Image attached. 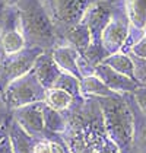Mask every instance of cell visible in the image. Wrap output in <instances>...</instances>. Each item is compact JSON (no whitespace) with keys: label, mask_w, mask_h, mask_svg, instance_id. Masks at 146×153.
<instances>
[{"label":"cell","mask_w":146,"mask_h":153,"mask_svg":"<svg viewBox=\"0 0 146 153\" xmlns=\"http://www.w3.org/2000/svg\"><path fill=\"white\" fill-rule=\"evenodd\" d=\"M67 128L61 137L72 153H121L111 141L97 96H77L63 111Z\"/></svg>","instance_id":"cell-1"},{"label":"cell","mask_w":146,"mask_h":153,"mask_svg":"<svg viewBox=\"0 0 146 153\" xmlns=\"http://www.w3.org/2000/svg\"><path fill=\"white\" fill-rule=\"evenodd\" d=\"M16 7L26 47H38L47 51L60 45L56 25L42 0H19Z\"/></svg>","instance_id":"cell-2"},{"label":"cell","mask_w":146,"mask_h":153,"mask_svg":"<svg viewBox=\"0 0 146 153\" xmlns=\"http://www.w3.org/2000/svg\"><path fill=\"white\" fill-rule=\"evenodd\" d=\"M97 98L104 115L108 137L121 153H132L134 141V114L130 102L124 94Z\"/></svg>","instance_id":"cell-3"},{"label":"cell","mask_w":146,"mask_h":153,"mask_svg":"<svg viewBox=\"0 0 146 153\" xmlns=\"http://www.w3.org/2000/svg\"><path fill=\"white\" fill-rule=\"evenodd\" d=\"M47 89L42 86L39 79L36 77L34 69L25 76L12 82L7 89L0 95L3 104L7 109H16L21 106L29 105L34 102H41L45 99Z\"/></svg>","instance_id":"cell-4"},{"label":"cell","mask_w":146,"mask_h":153,"mask_svg":"<svg viewBox=\"0 0 146 153\" xmlns=\"http://www.w3.org/2000/svg\"><path fill=\"white\" fill-rule=\"evenodd\" d=\"M44 4L56 25L59 39L64 41L66 32L83 21L91 0H44Z\"/></svg>","instance_id":"cell-5"},{"label":"cell","mask_w":146,"mask_h":153,"mask_svg":"<svg viewBox=\"0 0 146 153\" xmlns=\"http://www.w3.org/2000/svg\"><path fill=\"white\" fill-rule=\"evenodd\" d=\"M44 51L38 47H25L15 54H0V95L12 82L32 70L36 59Z\"/></svg>","instance_id":"cell-6"},{"label":"cell","mask_w":146,"mask_h":153,"mask_svg":"<svg viewBox=\"0 0 146 153\" xmlns=\"http://www.w3.org/2000/svg\"><path fill=\"white\" fill-rule=\"evenodd\" d=\"M44 105H45L44 101L34 102V104H29V105L12 109L10 112H12V117L34 139H36V140H56L60 134L47 131L45 126H44V115H42Z\"/></svg>","instance_id":"cell-7"},{"label":"cell","mask_w":146,"mask_h":153,"mask_svg":"<svg viewBox=\"0 0 146 153\" xmlns=\"http://www.w3.org/2000/svg\"><path fill=\"white\" fill-rule=\"evenodd\" d=\"M130 21L129 16L121 12H114L112 18L110 21V24L105 26L102 36H101V42L104 48L108 51V54H115L121 51L123 45L129 36L130 32Z\"/></svg>","instance_id":"cell-8"},{"label":"cell","mask_w":146,"mask_h":153,"mask_svg":"<svg viewBox=\"0 0 146 153\" xmlns=\"http://www.w3.org/2000/svg\"><path fill=\"white\" fill-rule=\"evenodd\" d=\"M114 9L110 6L107 1H98L95 4H91L85 18L82 22H85L91 31L92 35V44H102L101 42V36L105 29V26L110 24L111 18H112Z\"/></svg>","instance_id":"cell-9"},{"label":"cell","mask_w":146,"mask_h":153,"mask_svg":"<svg viewBox=\"0 0 146 153\" xmlns=\"http://www.w3.org/2000/svg\"><path fill=\"white\" fill-rule=\"evenodd\" d=\"M95 76H98L111 91L117 94H133L134 91L140 88V85L134 79L114 70L112 67H110L104 63L95 66Z\"/></svg>","instance_id":"cell-10"},{"label":"cell","mask_w":146,"mask_h":153,"mask_svg":"<svg viewBox=\"0 0 146 153\" xmlns=\"http://www.w3.org/2000/svg\"><path fill=\"white\" fill-rule=\"evenodd\" d=\"M34 71H35L36 77L39 79V82L42 83V86L45 89H51L54 86V83L57 82V79L60 77V74L63 73L61 69L57 66V63L54 61L53 50L44 51L36 59Z\"/></svg>","instance_id":"cell-11"},{"label":"cell","mask_w":146,"mask_h":153,"mask_svg":"<svg viewBox=\"0 0 146 153\" xmlns=\"http://www.w3.org/2000/svg\"><path fill=\"white\" fill-rule=\"evenodd\" d=\"M7 133L12 140L15 153H35L36 139H34L29 133L25 131L24 127L12 117V112H10L9 124H7Z\"/></svg>","instance_id":"cell-12"},{"label":"cell","mask_w":146,"mask_h":153,"mask_svg":"<svg viewBox=\"0 0 146 153\" xmlns=\"http://www.w3.org/2000/svg\"><path fill=\"white\" fill-rule=\"evenodd\" d=\"M80 53L74 47L66 44V45H59L53 50V57L54 61L57 63V66L61 69V71L73 74L74 77H77L79 80H82V76L77 69V59H79Z\"/></svg>","instance_id":"cell-13"},{"label":"cell","mask_w":146,"mask_h":153,"mask_svg":"<svg viewBox=\"0 0 146 153\" xmlns=\"http://www.w3.org/2000/svg\"><path fill=\"white\" fill-rule=\"evenodd\" d=\"M26 47L21 28H1L0 54H15Z\"/></svg>","instance_id":"cell-14"},{"label":"cell","mask_w":146,"mask_h":153,"mask_svg":"<svg viewBox=\"0 0 146 153\" xmlns=\"http://www.w3.org/2000/svg\"><path fill=\"white\" fill-rule=\"evenodd\" d=\"M64 42H67L69 45L76 48L80 54H83L92 44V35L88 25L85 22H80L72 26L64 35Z\"/></svg>","instance_id":"cell-15"},{"label":"cell","mask_w":146,"mask_h":153,"mask_svg":"<svg viewBox=\"0 0 146 153\" xmlns=\"http://www.w3.org/2000/svg\"><path fill=\"white\" fill-rule=\"evenodd\" d=\"M42 115H44V126H45L47 131L56 133V134H63L66 131L67 120H66L64 112L57 111L45 104L44 109H42Z\"/></svg>","instance_id":"cell-16"},{"label":"cell","mask_w":146,"mask_h":153,"mask_svg":"<svg viewBox=\"0 0 146 153\" xmlns=\"http://www.w3.org/2000/svg\"><path fill=\"white\" fill-rule=\"evenodd\" d=\"M80 92L83 96H112L117 92L111 91L98 76H88L80 80Z\"/></svg>","instance_id":"cell-17"},{"label":"cell","mask_w":146,"mask_h":153,"mask_svg":"<svg viewBox=\"0 0 146 153\" xmlns=\"http://www.w3.org/2000/svg\"><path fill=\"white\" fill-rule=\"evenodd\" d=\"M127 16L130 25L145 31L146 28V0H127Z\"/></svg>","instance_id":"cell-18"},{"label":"cell","mask_w":146,"mask_h":153,"mask_svg":"<svg viewBox=\"0 0 146 153\" xmlns=\"http://www.w3.org/2000/svg\"><path fill=\"white\" fill-rule=\"evenodd\" d=\"M102 63L110 66V67H112L114 70L120 71L123 74H126V76L134 79V66H133V60L130 57V54L115 53V54L108 56Z\"/></svg>","instance_id":"cell-19"},{"label":"cell","mask_w":146,"mask_h":153,"mask_svg":"<svg viewBox=\"0 0 146 153\" xmlns=\"http://www.w3.org/2000/svg\"><path fill=\"white\" fill-rule=\"evenodd\" d=\"M73 99H74V96L67 94L66 91L57 89V88H51V89H47L44 102L48 106H51V108L63 112V111H66L69 106L72 105Z\"/></svg>","instance_id":"cell-20"},{"label":"cell","mask_w":146,"mask_h":153,"mask_svg":"<svg viewBox=\"0 0 146 153\" xmlns=\"http://www.w3.org/2000/svg\"><path fill=\"white\" fill-rule=\"evenodd\" d=\"M53 88L63 89V91H66L67 94H70L74 98L82 95V92H80V80L77 77H74L73 74L64 73V71L60 74V77L57 79V82L54 83Z\"/></svg>","instance_id":"cell-21"},{"label":"cell","mask_w":146,"mask_h":153,"mask_svg":"<svg viewBox=\"0 0 146 153\" xmlns=\"http://www.w3.org/2000/svg\"><path fill=\"white\" fill-rule=\"evenodd\" d=\"M134 66V80L140 86H146V59L130 54Z\"/></svg>","instance_id":"cell-22"},{"label":"cell","mask_w":146,"mask_h":153,"mask_svg":"<svg viewBox=\"0 0 146 153\" xmlns=\"http://www.w3.org/2000/svg\"><path fill=\"white\" fill-rule=\"evenodd\" d=\"M77 69H79V73H80L82 79H83V77H88V76H94V74H95V66L86 59V57H83L82 54H80L79 59H77Z\"/></svg>","instance_id":"cell-23"},{"label":"cell","mask_w":146,"mask_h":153,"mask_svg":"<svg viewBox=\"0 0 146 153\" xmlns=\"http://www.w3.org/2000/svg\"><path fill=\"white\" fill-rule=\"evenodd\" d=\"M132 95H133L137 106L140 108V111L146 115V86H140V88H139L137 91H134Z\"/></svg>","instance_id":"cell-24"},{"label":"cell","mask_w":146,"mask_h":153,"mask_svg":"<svg viewBox=\"0 0 146 153\" xmlns=\"http://www.w3.org/2000/svg\"><path fill=\"white\" fill-rule=\"evenodd\" d=\"M129 54H134V56H137V57L146 59V34L134 44L133 48H132V51H130Z\"/></svg>","instance_id":"cell-25"},{"label":"cell","mask_w":146,"mask_h":153,"mask_svg":"<svg viewBox=\"0 0 146 153\" xmlns=\"http://www.w3.org/2000/svg\"><path fill=\"white\" fill-rule=\"evenodd\" d=\"M0 153H15L13 152L12 140L9 137V133L0 140Z\"/></svg>","instance_id":"cell-26"},{"label":"cell","mask_w":146,"mask_h":153,"mask_svg":"<svg viewBox=\"0 0 146 153\" xmlns=\"http://www.w3.org/2000/svg\"><path fill=\"white\" fill-rule=\"evenodd\" d=\"M35 153H51V140H36Z\"/></svg>","instance_id":"cell-27"},{"label":"cell","mask_w":146,"mask_h":153,"mask_svg":"<svg viewBox=\"0 0 146 153\" xmlns=\"http://www.w3.org/2000/svg\"><path fill=\"white\" fill-rule=\"evenodd\" d=\"M19 0H0V4L3 7H9V6H16Z\"/></svg>","instance_id":"cell-28"},{"label":"cell","mask_w":146,"mask_h":153,"mask_svg":"<svg viewBox=\"0 0 146 153\" xmlns=\"http://www.w3.org/2000/svg\"><path fill=\"white\" fill-rule=\"evenodd\" d=\"M7 118H9V115H4V114H1V112H0V128H1L4 124H6Z\"/></svg>","instance_id":"cell-29"}]
</instances>
